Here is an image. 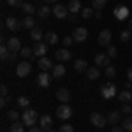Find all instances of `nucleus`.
<instances>
[{
    "label": "nucleus",
    "mask_w": 132,
    "mask_h": 132,
    "mask_svg": "<svg viewBox=\"0 0 132 132\" xmlns=\"http://www.w3.org/2000/svg\"><path fill=\"white\" fill-rule=\"evenodd\" d=\"M21 120H23V123H25V127H34V125L37 123V120H39V114H37L35 109L25 108V111H23V114H21Z\"/></svg>",
    "instance_id": "1"
},
{
    "label": "nucleus",
    "mask_w": 132,
    "mask_h": 132,
    "mask_svg": "<svg viewBox=\"0 0 132 132\" xmlns=\"http://www.w3.org/2000/svg\"><path fill=\"white\" fill-rule=\"evenodd\" d=\"M101 95L104 99H113V97H116L118 93H116L114 83H106V85H102L101 86Z\"/></svg>",
    "instance_id": "2"
},
{
    "label": "nucleus",
    "mask_w": 132,
    "mask_h": 132,
    "mask_svg": "<svg viewBox=\"0 0 132 132\" xmlns=\"http://www.w3.org/2000/svg\"><path fill=\"white\" fill-rule=\"evenodd\" d=\"M90 122L93 127H97V129H102V127H106V123H108V116H104L101 113H92L90 114Z\"/></svg>",
    "instance_id": "3"
},
{
    "label": "nucleus",
    "mask_w": 132,
    "mask_h": 132,
    "mask_svg": "<svg viewBox=\"0 0 132 132\" xmlns=\"http://www.w3.org/2000/svg\"><path fill=\"white\" fill-rule=\"evenodd\" d=\"M32 72V63L30 62H21V63H18L16 65V74L20 76V78H27L28 74Z\"/></svg>",
    "instance_id": "4"
},
{
    "label": "nucleus",
    "mask_w": 132,
    "mask_h": 132,
    "mask_svg": "<svg viewBox=\"0 0 132 132\" xmlns=\"http://www.w3.org/2000/svg\"><path fill=\"white\" fill-rule=\"evenodd\" d=\"M56 116L60 118V120H69L72 116V109L69 104H62V106H58L56 108Z\"/></svg>",
    "instance_id": "5"
},
{
    "label": "nucleus",
    "mask_w": 132,
    "mask_h": 132,
    "mask_svg": "<svg viewBox=\"0 0 132 132\" xmlns=\"http://www.w3.org/2000/svg\"><path fill=\"white\" fill-rule=\"evenodd\" d=\"M53 16H55V18H58V20L67 18V16H69V7H67V5H62V4L53 5Z\"/></svg>",
    "instance_id": "6"
},
{
    "label": "nucleus",
    "mask_w": 132,
    "mask_h": 132,
    "mask_svg": "<svg viewBox=\"0 0 132 132\" xmlns=\"http://www.w3.org/2000/svg\"><path fill=\"white\" fill-rule=\"evenodd\" d=\"M86 37H88V30L83 28V27H78V28H74V32H72V39H74V42H85Z\"/></svg>",
    "instance_id": "7"
},
{
    "label": "nucleus",
    "mask_w": 132,
    "mask_h": 132,
    "mask_svg": "<svg viewBox=\"0 0 132 132\" xmlns=\"http://www.w3.org/2000/svg\"><path fill=\"white\" fill-rule=\"evenodd\" d=\"M46 53H48V44L46 42H35V46H34V56H37V58H42V56H46Z\"/></svg>",
    "instance_id": "8"
},
{
    "label": "nucleus",
    "mask_w": 132,
    "mask_h": 132,
    "mask_svg": "<svg viewBox=\"0 0 132 132\" xmlns=\"http://www.w3.org/2000/svg\"><path fill=\"white\" fill-rule=\"evenodd\" d=\"M5 44H7V48H9L11 53H20L21 48H23V46H21V41L18 39V37H11V39H7Z\"/></svg>",
    "instance_id": "9"
},
{
    "label": "nucleus",
    "mask_w": 132,
    "mask_h": 132,
    "mask_svg": "<svg viewBox=\"0 0 132 132\" xmlns=\"http://www.w3.org/2000/svg\"><path fill=\"white\" fill-rule=\"evenodd\" d=\"M111 63H109V56L106 55V53H97L95 55V67H109Z\"/></svg>",
    "instance_id": "10"
},
{
    "label": "nucleus",
    "mask_w": 132,
    "mask_h": 132,
    "mask_svg": "<svg viewBox=\"0 0 132 132\" xmlns=\"http://www.w3.org/2000/svg\"><path fill=\"white\" fill-rule=\"evenodd\" d=\"M37 85H39L41 88H48L51 85V74L50 72H41V74L37 76Z\"/></svg>",
    "instance_id": "11"
},
{
    "label": "nucleus",
    "mask_w": 132,
    "mask_h": 132,
    "mask_svg": "<svg viewBox=\"0 0 132 132\" xmlns=\"http://www.w3.org/2000/svg\"><path fill=\"white\" fill-rule=\"evenodd\" d=\"M111 30H102L101 34H99V44L101 46H111Z\"/></svg>",
    "instance_id": "12"
},
{
    "label": "nucleus",
    "mask_w": 132,
    "mask_h": 132,
    "mask_svg": "<svg viewBox=\"0 0 132 132\" xmlns=\"http://www.w3.org/2000/svg\"><path fill=\"white\" fill-rule=\"evenodd\" d=\"M5 27H7V28H9L11 32H18V30L21 28V27H23V23H21V21H18L16 18L9 16V18L5 20Z\"/></svg>",
    "instance_id": "13"
},
{
    "label": "nucleus",
    "mask_w": 132,
    "mask_h": 132,
    "mask_svg": "<svg viewBox=\"0 0 132 132\" xmlns=\"http://www.w3.org/2000/svg\"><path fill=\"white\" fill-rule=\"evenodd\" d=\"M129 14H130V11L127 9L125 5H118V7L114 9V18H116V20H120V21L127 20V18H129Z\"/></svg>",
    "instance_id": "14"
},
{
    "label": "nucleus",
    "mask_w": 132,
    "mask_h": 132,
    "mask_svg": "<svg viewBox=\"0 0 132 132\" xmlns=\"http://www.w3.org/2000/svg\"><path fill=\"white\" fill-rule=\"evenodd\" d=\"M55 58L58 62H67L72 58V53L69 51V48H63V50H58L56 53H55Z\"/></svg>",
    "instance_id": "15"
},
{
    "label": "nucleus",
    "mask_w": 132,
    "mask_h": 132,
    "mask_svg": "<svg viewBox=\"0 0 132 132\" xmlns=\"http://www.w3.org/2000/svg\"><path fill=\"white\" fill-rule=\"evenodd\" d=\"M56 99H58L62 104H67V102L71 101V92L67 90V88H58V90H56Z\"/></svg>",
    "instance_id": "16"
},
{
    "label": "nucleus",
    "mask_w": 132,
    "mask_h": 132,
    "mask_svg": "<svg viewBox=\"0 0 132 132\" xmlns=\"http://www.w3.org/2000/svg\"><path fill=\"white\" fill-rule=\"evenodd\" d=\"M39 125L42 127V130H44V132L51 130V125H53V120H51V116H50V114H42L41 120H39Z\"/></svg>",
    "instance_id": "17"
},
{
    "label": "nucleus",
    "mask_w": 132,
    "mask_h": 132,
    "mask_svg": "<svg viewBox=\"0 0 132 132\" xmlns=\"http://www.w3.org/2000/svg\"><path fill=\"white\" fill-rule=\"evenodd\" d=\"M55 65H53V62L50 60V58H46V56H42V58H39V69H41L42 72H48L51 71Z\"/></svg>",
    "instance_id": "18"
},
{
    "label": "nucleus",
    "mask_w": 132,
    "mask_h": 132,
    "mask_svg": "<svg viewBox=\"0 0 132 132\" xmlns=\"http://www.w3.org/2000/svg\"><path fill=\"white\" fill-rule=\"evenodd\" d=\"M86 78H88L90 81L99 79V78H101V71H99V67H88V69H86Z\"/></svg>",
    "instance_id": "19"
},
{
    "label": "nucleus",
    "mask_w": 132,
    "mask_h": 132,
    "mask_svg": "<svg viewBox=\"0 0 132 132\" xmlns=\"http://www.w3.org/2000/svg\"><path fill=\"white\" fill-rule=\"evenodd\" d=\"M44 42H46L48 46H55V44L58 42V35H56L55 32H48V34H44Z\"/></svg>",
    "instance_id": "20"
},
{
    "label": "nucleus",
    "mask_w": 132,
    "mask_h": 132,
    "mask_svg": "<svg viewBox=\"0 0 132 132\" xmlns=\"http://www.w3.org/2000/svg\"><path fill=\"white\" fill-rule=\"evenodd\" d=\"M51 71H53V78H56V79H62V78L65 76V67H63L62 63H56Z\"/></svg>",
    "instance_id": "21"
},
{
    "label": "nucleus",
    "mask_w": 132,
    "mask_h": 132,
    "mask_svg": "<svg viewBox=\"0 0 132 132\" xmlns=\"http://www.w3.org/2000/svg\"><path fill=\"white\" fill-rule=\"evenodd\" d=\"M122 122V113L120 111H111L108 114V123H113V125H116V123Z\"/></svg>",
    "instance_id": "22"
},
{
    "label": "nucleus",
    "mask_w": 132,
    "mask_h": 132,
    "mask_svg": "<svg viewBox=\"0 0 132 132\" xmlns=\"http://www.w3.org/2000/svg\"><path fill=\"white\" fill-rule=\"evenodd\" d=\"M30 37H32V41L41 42L42 39H44V34H42V30L39 28V27H35V28H32V30H30Z\"/></svg>",
    "instance_id": "23"
},
{
    "label": "nucleus",
    "mask_w": 132,
    "mask_h": 132,
    "mask_svg": "<svg viewBox=\"0 0 132 132\" xmlns=\"http://www.w3.org/2000/svg\"><path fill=\"white\" fill-rule=\"evenodd\" d=\"M67 7H69V12H72V14H78V12H81V11H83L81 9V2H79V0H71Z\"/></svg>",
    "instance_id": "24"
},
{
    "label": "nucleus",
    "mask_w": 132,
    "mask_h": 132,
    "mask_svg": "<svg viewBox=\"0 0 132 132\" xmlns=\"http://www.w3.org/2000/svg\"><path fill=\"white\" fill-rule=\"evenodd\" d=\"M37 14H39V18H41V20H46V18H50L51 14H53V9H50L48 5H42V7L37 9Z\"/></svg>",
    "instance_id": "25"
},
{
    "label": "nucleus",
    "mask_w": 132,
    "mask_h": 132,
    "mask_svg": "<svg viewBox=\"0 0 132 132\" xmlns=\"http://www.w3.org/2000/svg\"><path fill=\"white\" fill-rule=\"evenodd\" d=\"M116 97H118V101L122 102V104H125V102H129V101L132 99V92H129V90H122L120 93H118V95H116Z\"/></svg>",
    "instance_id": "26"
},
{
    "label": "nucleus",
    "mask_w": 132,
    "mask_h": 132,
    "mask_svg": "<svg viewBox=\"0 0 132 132\" xmlns=\"http://www.w3.org/2000/svg\"><path fill=\"white\" fill-rule=\"evenodd\" d=\"M74 69H76V72H86L88 63H86L85 60H76L74 62Z\"/></svg>",
    "instance_id": "27"
},
{
    "label": "nucleus",
    "mask_w": 132,
    "mask_h": 132,
    "mask_svg": "<svg viewBox=\"0 0 132 132\" xmlns=\"http://www.w3.org/2000/svg\"><path fill=\"white\" fill-rule=\"evenodd\" d=\"M21 23H23V27H25V28H35V18H34V16H27V18H23V21H21Z\"/></svg>",
    "instance_id": "28"
},
{
    "label": "nucleus",
    "mask_w": 132,
    "mask_h": 132,
    "mask_svg": "<svg viewBox=\"0 0 132 132\" xmlns=\"http://www.w3.org/2000/svg\"><path fill=\"white\" fill-rule=\"evenodd\" d=\"M106 4H108V0H92V7L95 11H102L106 7Z\"/></svg>",
    "instance_id": "29"
},
{
    "label": "nucleus",
    "mask_w": 132,
    "mask_h": 132,
    "mask_svg": "<svg viewBox=\"0 0 132 132\" xmlns=\"http://www.w3.org/2000/svg\"><path fill=\"white\" fill-rule=\"evenodd\" d=\"M9 56H11V51L7 48V44H2V48H0V58L2 60H9Z\"/></svg>",
    "instance_id": "30"
},
{
    "label": "nucleus",
    "mask_w": 132,
    "mask_h": 132,
    "mask_svg": "<svg viewBox=\"0 0 132 132\" xmlns=\"http://www.w3.org/2000/svg\"><path fill=\"white\" fill-rule=\"evenodd\" d=\"M21 11H23L27 16H32V14H34V12H35L37 9H35L32 4H23V5H21Z\"/></svg>",
    "instance_id": "31"
},
{
    "label": "nucleus",
    "mask_w": 132,
    "mask_h": 132,
    "mask_svg": "<svg viewBox=\"0 0 132 132\" xmlns=\"http://www.w3.org/2000/svg\"><path fill=\"white\" fill-rule=\"evenodd\" d=\"M122 123V127L125 129V132H132V116H129V118H123V122Z\"/></svg>",
    "instance_id": "32"
},
{
    "label": "nucleus",
    "mask_w": 132,
    "mask_h": 132,
    "mask_svg": "<svg viewBox=\"0 0 132 132\" xmlns=\"http://www.w3.org/2000/svg\"><path fill=\"white\" fill-rule=\"evenodd\" d=\"M9 132H25V127H23V123L12 122V123H11V129H9Z\"/></svg>",
    "instance_id": "33"
},
{
    "label": "nucleus",
    "mask_w": 132,
    "mask_h": 132,
    "mask_svg": "<svg viewBox=\"0 0 132 132\" xmlns=\"http://www.w3.org/2000/svg\"><path fill=\"white\" fill-rule=\"evenodd\" d=\"M20 55L23 56V58H30V56H34V48H21V51H20Z\"/></svg>",
    "instance_id": "34"
},
{
    "label": "nucleus",
    "mask_w": 132,
    "mask_h": 132,
    "mask_svg": "<svg viewBox=\"0 0 132 132\" xmlns=\"http://www.w3.org/2000/svg\"><path fill=\"white\" fill-rule=\"evenodd\" d=\"M81 16L85 18V20L92 18V16H93V7H85V9L81 11Z\"/></svg>",
    "instance_id": "35"
},
{
    "label": "nucleus",
    "mask_w": 132,
    "mask_h": 132,
    "mask_svg": "<svg viewBox=\"0 0 132 132\" xmlns=\"http://www.w3.org/2000/svg\"><path fill=\"white\" fill-rule=\"evenodd\" d=\"M130 37H132V32L127 28V30H123L122 34H120V39H122V42H127V41H130Z\"/></svg>",
    "instance_id": "36"
},
{
    "label": "nucleus",
    "mask_w": 132,
    "mask_h": 132,
    "mask_svg": "<svg viewBox=\"0 0 132 132\" xmlns=\"http://www.w3.org/2000/svg\"><path fill=\"white\" fill-rule=\"evenodd\" d=\"M28 104H30V101H28L25 95L18 97V106H20V108H28Z\"/></svg>",
    "instance_id": "37"
},
{
    "label": "nucleus",
    "mask_w": 132,
    "mask_h": 132,
    "mask_svg": "<svg viewBox=\"0 0 132 132\" xmlns=\"http://www.w3.org/2000/svg\"><path fill=\"white\" fill-rule=\"evenodd\" d=\"M104 74L111 79V78H114V76H116V71H114V67H113V65H109V67H106V69H104Z\"/></svg>",
    "instance_id": "38"
},
{
    "label": "nucleus",
    "mask_w": 132,
    "mask_h": 132,
    "mask_svg": "<svg viewBox=\"0 0 132 132\" xmlns=\"http://www.w3.org/2000/svg\"><path fill=\"white\" fill-rule=\"evenodd\" d=\"M7 116H9V120H11V122H18V118H20V113H18V111H14V109H11V111L7 113Z\"/></svg>",
    "instance_id": "39"
},
{
    "label": "nucleus",
    "mask_w": 132,
    "mask_h": 132,
    "mask_svg": "<svg viewBox=\"0 0 132 132\" xmlns=\"http://www.w3.org/2000/svg\"><path fill=\"white\" fill-rule=\"evenodd\" d=\"M23 4H25L23 0H7V5H11V7H20L21 9Z\"/></svg>",
    "instance_id": "40"
},
{
    "label": "nucleus",
    "mask_w": 132,
    "mask_h": 132,
    "mask_svg": "<svg viewBox=\"0 0 132 132\" xmlns=\"http://www.w3.org/2000/svg\"><path fill=\"white\" fill-rule=\"evenodd\" d=\"M116 55H118V50H116L114 46H108V56H109V58H114Z\"/></svg>",
    "instance_id": "41"
},
{
    "label": "nucleus",
    "mask_w": 132,
    "mask_h": 132,
    "mask_svg": "<svg viewBox=\"0 0 132 132\" xmlns=\"http://www.w3.org/2000/svg\"><path fill=\"white\" fill-rule=\"evenodd\" d=\"M62 42H63V46H65V48H69L72 42H74V39H72V35H71V37H69V35H65V37L62 39Z\"/></svg>",
    "instance_id": "42"
},
{
    "label": "nucleus",
    "mask_w": 132,
    "mask_h": 132,
    "mask_svg": "<svg viewBox=\"0 0 132 132\" xmlns=\"http://www.w3.org/2000/svg\"><path fill=\"white\" fill-rule=\"evenodd\" d=\"M58 132H74V129H72L69 123H63V125L60 127V130H58Z\"/></svg>",
    "instance_id": "43"
},
{
    "label": "nucleus",
    "mask_w": 132,
    "mask_h": 132,
    "mask_svg": "<svg viewBox=\"0 0 132 132\" xmlns=\"http://www.w3.org/2000/svg\"><path fill=\"white\" fill-rule=\"evenodd\" d=\"M122 113H125V114H129V113H132V108L129 106V104H127V102L123 104V108H122Z\"/></svg>",
    "instance_id": "44"
},
{
    "label": "nucleus",
    "mask_w": 132,
    "mask_h": 132,
    "mask_svg": "<svg viewBox=\"0 0 132 132\" xmlns=\"http://www.w3.org/2000/svg\"><path fill=\"white\" fill-rule=\"evenodd\" d=\"M0 93H2V97H7V95H9V90H7V86H5V85H2V86H0Z\"/></svg>",
    "instance_id": "45"
},
{
    "label": "nucleus",
    "mask_w": 132,
    "mask_h": 132,
    "mask_svg": "<svg viewBox=\"0 0 132 132\" xmlns=\"http://www.w3.org/2000/svg\"><path fill=\"white\" fill-rule=\"evenodd\" d=\"M30 132H44V130H42L41 125H39V127H35V125H34V127H30Z\"/></svg>",
    "instance_id": "46"
},
{
    "label": "nucleus",
    "mask_w": 132,
    "mask_h": 132,
    "mask_svg": "<svg viewBox=\"0 0 132 132\" xmlns=\"http://www.w3.org/2000/svg\"><path fill=\"white\" fill-rule=\"evenodd\" d=\"M111 132H125V129H123V127H118V125H114Z\"/></svg>",
    "instance_id": "47"
},
{
    "label": "nucleus",
    "mask_w": 132,
    "mask_h": 132,
    "mask_svg": "<svg viewBox=\"0 0 132 132\" xmlns=\"http://www.w3.org/2000/svg\"><path fill=\"white\" fill-rule=\"evenodd\" d=\"M127 78H129V81L132 83V67L129 69V71H127Z\"/></svg>",
    "instance_id": "48"
},
{
    "label": "nucleus",
    "mask_w": 132,
    "mask_h": 132,
    "mask_svg": "<svg viewBox=\"0 0 132 132\" xmlns=\"http://www.w3.org/2000/svg\"><path fill=\"white\" fill-rule=\"evenodd\" d=\"M5 104H7V97H2V101H0V106H2V108H4V106H5Z\"/></svg>",
    "instance_id": "49"
},
{
    "label": "nucleus",
    "mask_w": 132,
    "mask_h": 132,
    "mask_svg": "<svg viewBox=\"0 0 132 132\" xmlns=\"http://www.w3.org/2000/svg\"><path fill=\"white\" fill-rule=\"evenodd\" d=\"M95 18H102V12H101V11H95Z\"/></svg>",
    "instance_id": "50"
},
{
    "label": "nucleus",
    "mask_w": 132,
    "mask_h": 132,
    "mask_svg": "<svg viewBox=\"0 0 132 132\" xmlns=\"http://www.w3.org/2000/svg\"><path fill=\"white\" fill-rule=\"evenodd\" d=\"M16 55H18V53H11V56H9V60H11V62H12V60H14V58H16Z\"/></svg>",
    "instance_id": "51"
},
{
    "label": "nucleus",
    "mask_w": 132,
    "mask_h": 132,
    "mask_svg": "<svg viewBox=\"0 0 132 132\" xmlns=\"http://www.w3.org/2000/svg\"><path fill=\"white\" fill-rule=\"evenodd\" d=\"M44 2H46V5H48V4H53V2H56V0H44Z\"/></svg>",
    "instance_id": "52"
},
{
    "label": "nucleus",
    "mask_w": 132,
    "mask_h": 132,
    "mask_svg": "<svg viewBox=\"0 0 132 132\" xmlns=\"http://www.w3.org/2000/svg\"><path fill=\"white\" fill-rule=\"evenodd\" d=\"M129 30H130V32H132V20H130V21H129Z\"/></svg>",
    "instance_id": "53"
},
{
    "label": "nucleus",
    "mask_w": 132,
    "mask_h": 132,
    "mask_svg": "<svg viewBox=\"0 0 132 132\" xmlns=\"http://www.w3.org/2000/svg\"><path fill=\"white\" fill-rule=\"evenodd\" d=\"M48 132H55V130H48Z\"/></svg>",
    "instance_id": "54"
}]
</instances>
